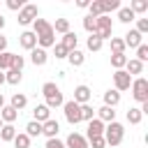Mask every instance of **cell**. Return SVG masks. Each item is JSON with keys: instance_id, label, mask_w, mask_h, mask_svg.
I'll return each instance as SVG.
<instances>
[{"instance_id": "cell-1", "label": "cell", "mask_w": 148, "mask_h": 148, "mask_svg": "<svg viewBox=\"0 0 148 148\" xmlns=\"http://www.w3.org/2000/svg\"><path fill=\"white\" fill-rule=\"evenodd\" d=\"M32 32L37 35V44H39V49H49V46H53L56 44V32H53V25L46 21V18H35L32 21Z\"/></svg>"}, {"instance_id": "cell-2", "label": "cell", "mask_w": 148, "mask_h": 148, "mask_svg": "<svg viewBox=\"0 0 148 148\" xmlns=\"http://www.w3.org/2000/svg\"><path fill=\"white\" fill-rule=\"evenodd\" d=\"M42 95H44V99H46V106H49V109H58V106H62V104H65V97H62L60 88H58L53 81H46V83L42 86Z\"/></svg>"}, {"instance_id": "cell-3", "label": "cell", "mask_w": 148, "mask_h": 148, "mask_svg": "<svg viewBox=\"0 0 148 148\" xmlns=\"http://www.w3.org/2000/svg\"><path fill=\"white\" fill-rule=\"evenodd\" d=\"M104 141H106V146H120L123 143V139H125V127L120 125V123H106L104 125Z\"/></svg>"}, {"instance_id": "cell-4", "label": "cell", "mask_w": 148, "mask_h": 148, "mask_svg": "<svg viewBox=\"0 0 148 148\" xmlns=\"http://www.w3.org/2000/svg\"><path fill=\"white\" fill-rule=\"evenodd\" d=\"M113 9H120V2L118 0H92L88 5V16L97 18V16H104V14L113 12Z\"/></svg>"}, {"instance_id": "cell-5", "label": "cell", "mask_w": 148, "mask_h": 148, "mask_svg": "<svg viewBox=\"0 0 148 148\" xmlns=\"http://www.w3.org/2000/svg\"><path fill=\"white\" fill-rule=\"evenodd\" d=\"M132 97L136 99V102H148V79H143V76H139V79H134L132 81Z\"/></svg>"}, {"instance_id": "cell-6", "label": "cell", "mask_w": 148, "mask_h": 148, "mask_svg": "<svg viewBox=\"0 0 148 148\" xmlns=\"http://www.w3.org/2000/svg\"><path fill=\"white\" fill-rule=\"evenodd\" d=\"M62 111H65V118H67V123H69V125L81 123V104H76L74 99L65 102V104H62Z\"/></svg>"}, {"instance_id": "cell-7", "label": "cell", "mask_w": 148, "mask_h": 148, "mask_svg": "<svg viewBox=\"0 0 148 148\" xmlns=\"http://www.w3.org/2000/svg\"><path fill=\"white\" fill-rule=\"evenodd\" d=\"M35 18H39L37 5H23L21 12H18V23H21V25H28V23H32Z\"/></svg>"}, {"instance_id": "cell-8", "label": "cell", "mask_w": 148, "mask_h": 148, "mask_svg": "<svg viewBox=\"0 0 148 148\" xmlns=\"http://www.w3.org/2000/svg\"><path fill=\"white\" fill-rule=\"evenodd\" d=\"M113 83H116L113 90H118V92L130 90V86H132V76H130L125 69H116V72H113Z\"/></svg>"}, {"instance_id": "cell-9", "label": "cell", "mask_w": 148, "mask_h": 148, "mask_svg": "<svg viewBox=\"0 0 148 148\" xmlns=\"http://www.w3.org/2000/svg\"><path fill=\"white\" fill-rule=\"evenodd\" d=\"M18 42H21V46H23L25 51H32V49L37 46V35H35L32 30H25V32L18 35Z\"/></svg>"}, {"instance_id": "cell-10", "label": "cell", "mask_w": 148, "mask_h": 148, "mask_svg": "<svg viewBox=\"0 0 148 148\" xmlns=\"http://www.w3.org/2000/svg\"><path fill=\"white\" fill-rule=\"evenodd\" d=\"M65 148H88V139H86L83 134L72 132V134L67 136V141H65Z\"/></svg>"}, {"instance_id": "cell-11", "label": "cell", "mask_w": 148, "mask_h": 148, "mask_svg": "<svg viewBox=\"0 0 148 148\" xmlns=\"http://www.w3.org/2000/svg\"><path fill=\"white\" fill-rule=\"evenodd\" d=\"M90 95H92L90 88L83 86V83L74 88V102H76V104H88V102H90Z\"/></svg>"}, {"instance_id": "cell-12", "label": "cell", "mask_w": 148, "mask_h": 148, "mask_svg": "<svg viewBox=\"0 0 148 148\" xmlns=\"http://www.w3.org/2000/svg\"><path fill=\"white\" fill-rule=\"evenodd\" d=\"M58 130H60V125H58V120H53V118H49L46 123H42V134H44L46 139H56V136H58Z\"/></svg>"}, {"instance_id": "cell-13", "label": "cell", "mask_w": 148, "mask_h": 148, "mask_svg": "<svg viewBox=\"0 0 148 148\" xmlns=\"http://www.w3.org/2000/svg\"><path fill=\"white\" fill-rule=\"evenodd\" d=\"M32 116H35V123H46L49 118H51V109L46 106V104H37L35 109H32Z\"/></svg>"}, {"instance_id": "cell-14", "label": "cell", "mask_w": 148, "mask_h": 148, "mask_svg": "<svg viewBox=\"0 0 148 148\" xmlns=\"http://www.w3.org/2000/svg\"><path fill=\"white\" fill-rule=\"evenodd\" d=\"M16 118H18V111H16V109H12L9 104H5V106L0 109V120H2L5 125H12Z\"/></svg>"}, {"instance_id": "cell-15", "label": "cell", "mask_w": 148, "mask_h": 148, "mask_svg": "<svg viewBox=\"0 0 148 148\" xmlns=\"http://www.w3.org/2000/svg\"><path fill=\"white\" fill-rule=\"evenodd\" d=\"M30 60H32V65H37V67H42V65H46V60H49V56H46V51H44V49H39V46H35V49L30 51Z\"/></svg>"}, {"instance_id": "cell-16", "label": "cell", "mask_w": 148, "mask_h": 148, "mask_svg": "<svg viewBox=\"0 0 148 148\" xmlns=\"http://www.w3.org/2000/svg\"><path fill=\"white\" fill-rule=\"evenodd\" d=\"M104 134V123L99 120V118H92L90 123H88V139H92V136H102Z\"/></svg>"}, {"instance_id": "cell-17", "label": "cell", "mask_w": 148, "mask_h": 148, "mask_svg": "<svg viewBox=\"0 0 148 148\" xmlns=\"http://www.w3.org/2000/svg\"><path fill=\"white\" fill-rule=\"evenodd\" d=\"M95 113H97L95 118H99L102 123H113V120H116V111H113L111 106H99Z\"/></svg>"}, {"instance_id": "cell-18", "label": "cell", "mask_w": 148, "mask_h": 148, "mask_svg": "<svg viewBox=\"0 0 148 148\" xmlns=\"http://www.w3.org/2000/svg\"><path fill=\"white\" fill-rule=\"evenodd\" d=\"M141 39H143V37H141L136 30H130V32L125 35V39H123V42H125V46H130V49H136V46H141V44H143Z\"/></svg>"}, {"instance_id": "cell-19", "label": "cell", "mask_w": 148, "mask_h": 148, "mask_svg": "<svg viewBox=\"0 0 148 148\" xmlns=\"http://www.w3.org/2000/svg\"><path fill=\"white\" fill-rule=\"evenodd\" d=\"M67 60H69V65H72V67H81V65L86 62V56H83L79 49H74V51H69V53H67Z\"/></svg>"}, {"instance_id": "cell-20", "label": "cell", "mask_w": 148, "mask_h": 148, "mask_svg": "<svg viewBox=\"0 0 148 148\" xmlns=\"http://www.w3.org/2000/svg\"><path fill=\"white\" fill-rule=\"evenodd\" d=\"M76 42H79V37L69 30V32H65V35H62V42H60V44H62L67 51H74V49H76Z\"/></svg>"}, {"instance_id": "cell-21", "label": "cell", "mask_w": 148, "mask_h": 148, "mask_svg": "<svg viewBox=\"0 0 148 148\" xmlns=\"http://www.w3.org/2000/svg\"><path fill=\"white\" fill-rule=\"evenodd\" d=\"M125 72H127L130 76H132V74H141V72H143V62H139L136 58H132V60H127Z\"/></svg>"}, {"instance_id": "cell-22", "label": "cell", "mask_w": 148, "mask_h": 148, "mask_svg": "<svg viewBox=\"0 0 148 148\" xmlns=\"http://www.w3.org/2000/svg\"><path fill=\"white\" fill-rule=\"evenodd\" d=\"M118 102H120V92L118 90H106L104 92V106H111L113 109Z\"/></svg>"}, {"instance_id": "cell-23", "label": "cell", "mask_w": 148, "mask_h": 148, "mask_svg": "<svg viewBox=\"0 0 148 148\" xmlns=\"http://www.w3.org/2000/svg\"><path fill=\"white\" fill-rule=\"evenodd\" d=\"M141 118H143L141 109H139V106H130V111H127V123H130V125H139Z\"/></svg>"}, {"instance_id": "cell-24", "label": "cell", "mask_w": 148, "mask_h": 148, "mask_svg": "<svg viewBox=\"0 0 148 148\" xmlns=\"http://www.w3.org/2000/svg\"><path fill=\"white\" fill-rule=\"evenodd\" d=\"M25 104H28V97H25L23 92H16V95H12V104H9L12 109H16V111H21V109H23Z\"/></svg>"}, {"instance_id": "cell-25", "label": "cell", "mask_w": 148, "mask_h": 148, "mask_svg": "<svg viewBox=\"0 0 148 148\" xmlns=\"http://www.w3.org/2000/svg\"><path fill=\"white\" fill-rule=\"evenodd\" d=\"M14 136H16V127L14 125H2L0 127V139L2 141H14Z\"/></svg>"}, {"instance_id": "cell-26", "label": "cell", "mask_w": 148, "mask_h": 148, "mask_svg": "<svg viewBox=\"0 0 148 148\" xmlns=\"http://www.w3.org/2000/svg\"><path fill=\"white\" fill-rule=\"evenodd\" d=\"M111 65H113L116 69H123V67L127 65V56H125V53H111Z\"/></svg>"}, {"instance_id": "cell-27", "label": "cell", "mask_w": 148, "mask_h": 148, "mask_svg": "<svg viewBox=\"0 0 148 148\" xmlns=\"http://www.w3.org/2000/svg\"><path fill=\"white\" fill-rule=\"evenodd\" d=\"M5 81H7L9 86L21 83V72H18V69H7V72H5Z\"/></svg>"}, {"instance_id": "cell-28", "label": "cell", "mask_w": 148, "mask_h": 148, "mask_svg": "<svg viewBox=\"0 0 148 148\" xmlns=\"http://www.w3.org/2000/svg\"><path fill=\"white\" fill-rule=\"evenodd\" d=\"M14 146L16 148H30V136L25 134V132H16V136H14Z\"/></svg>"}, {"instance_id": "cell-29", "label": "cell", "mask_w": 148, "mask_h": 148, "mask_svg": "<svg viewBox=\"0 0 148 148\" xmlns=\"http://www.w3.org/2000/svg\"><path fill=\"white\" fill-rule=\"evenodd\" d=\"M25 134H28L30 139H32V136H39V134H42V125L35 123V120H30V123L25 125Z\"/></svg>"}, {"instance_id": "cell-30", "label": "cell", "mask_w": 148, "mask_h": 148, "mask_svg": "<svg viewBox=\"0 0 148 148\" xmlns=\"http://www.w3.org/2000/svg\"><path fill=\"white\" fill-rule=\"evenodd\" d=\"M118 18H120L123 23H130V21H134V12H132L130 7H120V9H118Z\"/></svg>"}, {"instance_id": "cell-31", "label": "cell", "mask_w": 148, "mask_h": 148, "mask_svg": "<svg viewBox=\"0 0 148 148\" xmlns=\"http://www.w3.org/2000/svg\"><path fill=\"white\" fill-rule=\"evenodd\" d=\"M53 32H69V21L67 18H56V23H53Z\"/></svg>"}, {"instance_id": "cell-32", "label": "cell", "mask_w": 148, "mask_h": 148, "mask_svg": "<svg viewBox=\"0 0 148 148\" xmlns=\"http://www.w3.org/2000/svg\"><path fill=\"white\" fill-rule=\"evenodd\" d=\"M130 9L134 12V16H136V14H143V12L148 9V2H146V0H132V7H130Z\"/></svg>"}, {"instance_id": "cell-33", "label": "cell", "mask_w": 148, "mask_h": 148, "mask_svg": "<svg viewBox=\"0 0 148 148\" xmlns=\"http://www.w3.org/2000/svg\"><path fill=\"white\" fill-rule=\"evenodd\" d=\"M125 49L127 46H125V42L120 37H111V51L113 53H125Z\"/></svg>"}, {"instance_id": "cell-34", "label": "cell", "mask_w": 148, "mask_h": 148, "mask_svg": "<svg viewBox=\"0 0 148 148\" xmlns=\"http://www.w3.org/2000/svg\"><path fill=\"white\" fill-rule=\"evenodd\" d=\"M95 118V109L90 106V104H81V120H92Z\"/></svg>"}, {"instance_id": "cell-35", "label": "cell", "mask_w": 148, "mask_h": 148, "mask_svg": "<svg viewBox=\"0 0 148 148\" xmlns=\"http://www.w3.org/2000/svg\"><path fill=\"white\" fill-rule=\"evenodd\" d=\"M12 56H14V53H9V51L0 53V72H7V69H9V65H12Z\"/></svg>"}, {"instance_id": "cell-36", "label": "cell", "mask_w": 148, "mask_h": 148, "mask_svg": "<svg viewBox=\"0 0 148 148\" xmlns=\"http://www.w3.org/2000/svg\"><path fill=\"white\" fill-rule=\"evenodd\" d=\"M86 44H88V51H99V49H102V44H104V42H102V39H99V37H95V35H90V37H88V42H86Z\"/></svg>"}, {"instance_id": "cell-37", "label": "cell", "mask_w": 148, "mask_h": 148, "mask_svg": "<svg viewBox=\"0 0 148 148\" xmlns=\"http://www.w3.org/2000/svg\"><path fill=\"white\" fill-rule=\"evenodd\" d=\"M23 65H25L23 56H16V53H14V56H12V65H9V69H18V72H21V69H23Z\"/></svg>"}, {"instance_id": "cell-38", "label": "cell", "mask_w": 148, "mask_h": 148, "mask_svg": "<svg viewBox=\"0 0 148 148\" xmlns=\"http://www.w3.org/2000/svg\"><path fill=\"white\" fill-rule=\"evenodd\" d=\"M136 60H139V62H146V60H148V46H146V44L136 46Z\"/></svg>"}, {"instance_id": "cell-39", "label": "cell", "mask_w": 148, "mask_h": 148, "mask_svg": "<svg viewBox=\"0 0 148 148\" xmlns=\"http://www.w3.org/2000/svg\"><path fill=\"white\" fill-rule=\"evenodd\" d=\"M139 35H146L148 32V18H136V28H134Z\"/></svg>"}, {"instance_id": "cell-40", "label": "cell", "mask_w": 148, "mask_h": 148, "mask_svg": "<svg viewBox=\"0 0 148 148\" xmlns=\"http://www.w3.org/2000/svg\"><path fill=\"white\" fill-rule=\"evenodd\" d=\"M83 28H86L90 35H95V18H92V16H86V18H83Z\"/></svg>"}, {"instance_id": "cell-41", "label": "cell", "mask_w": 148, "mask_h": 148, "mask_svg": "<svg viewBox=\"0 0 148 148\" xmlns=\"http://www.w3.org/2000/svg\"><path fill=\"white\" fill-rule=\"evenodd\" d=\"M88 141H90V146H92V148H106L104 136H92V139H88Z\"/></svg>"}, {"instance_id": "cell-42", "label": "cell", "mask_w": 148, "mask_h": 148, "mask_svg": "<svg viewBox=\"0 0 148 148\" xmlns=\"http://www.w3.org/2000/svg\"><path fill=\"white\" fill-rule=\"evenodd\" d=\"M25 2L23 0H7V7L12 9V12H21V7H23Z\"/></svg>"}, {"instance_id": "cell-43", "label": "cell", "mask_w": 148, "mask_h": 148, "mask_svg": "<svg viewBox=\"0 0 148 148\" xmlns=\"http://www.w3.org/2000/svg\"><path fill=\"white\" fill-rule=\"evenodd\" d=\"M44 148H65V141H60V139H46Z\"/></svg>"}, {"instance_id": "cell-44", "label": "cell", "mask_w": 148, "mask_h": 148, "mask_svg": "<svg viewBox=\"0 0 148 148\" xmlns=\"http://www.w3.org/2000/svg\"><path fill=\"white\" fill-rule=\"evenodd\" d=\"M53 46H56V58H67V53H69V51H67L62 44H53Z\"/></svg>"}, {"instance_id": "cell-45", "label": "cell", "mask_w": 148, "mask_h": 148, "mask_svg": "<svg viewBox=\"0 0 148 148\" xmlns=\"http://www.w3.org/2000/svg\"><path fill=\"white\" fill-rule=\"evenodd\" d=\"M5 51H7V37L0 35V53H5Z\"/></svg>"}, {"instance_id": "cell-46", "label": "cell", "mask_w": 148, "mask_h": 148, "mask_svg": "<svg viewBox=\"0 0 148 148\" xmlns=\"http://www.w3.org/2000/svg\"><path fill=\"white\" fill-rule=\"evenodd\" d=\"M88 5H90L88 0H79V2H76V7H81V9H88Z\"/></svg>"}, {"instance_id": "cell-47", "label": "cell", "mask_w": 148, "mask_h": 148, "mask_svg": "<svg viewBox=\"0 0 148 148\" xmlns=\"http://www.w3.org/2000/svg\"><path fill=\"white\" fill-rule=\"evenodd\" d=\"M5 106V97H2V92H0V109Z\"/></svg>"}, {"instance_id": "cell-48", "label": "cell", "mask_w": 148, "mask_h": 148, "mask_svg": "<svg viewBox=\"0 0 148 148\" xmlns=\"http://www.w3.org/2000/svg\"><path fill=\"white\" fill-rule=\"evenodd\" d=\"M5 28V18H2V14H0V30Z\"/></svg>"}, {"instance_id": "cell-49", "label": "cell", "mask_w": 148, "mask_h": 148, "mask_svg": "<svg viewBox=\"0 0 148 148\" xmlns=\"http://www.w3.org/2000/svg\"><path fill=\"white\" fill-rule=\"evenodd\" d=\"M2 81H5V74H2V72H0V83H2Z\"/></svg>"}, {"instance_id": "cell-50", "label": "cell", "mask_w": 148, "mask_h": 148, "mask_svg": "<svg viewBox=\"0 0 148 148\" xmlns=\"http://www.w3.org/2000/svg\"><path fill=\"white\" fill-rule=\"evenodd\" d=\"M2 125H5V123H2V120H0V127H2Z\"/></svg>"}]
</instances>
